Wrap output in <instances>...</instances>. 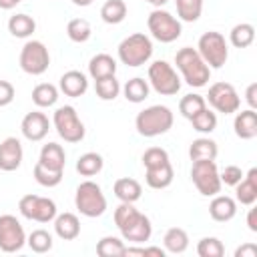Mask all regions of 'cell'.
Masks as SVG:
<instances>
[{"mask_svg":"<svg viewBox=\"0 0 257 257\" xmlns=\"http://www.w3.org/2000/svg\"><path fill=\"white\" fill-rule=\"evenodd\" d=\"M163 245L167 253H175V255L185 253L189 247V235L181 227H171L163 237Z\"/></svg>","mask_w":257,"mask_h":257,"instance_id":"4316f807","label":"cell"},{"mask_svg":"<svg viewBox=\"0 0 257 257\" xmlns=\"http://www.w3.org/2000/svg\"><path fill=\"white\" fill-rule=\"evenodd\" d=\"M139 215V211L135 209V205L133 203H120L116 209H114V215H112V219H114V225L118 227V231L120 229H124L135 217Z\"/></svg>","mask_w":257,"mask_h":257,"instance_id":"7bdbcfd3","label":"cell"},{"mask_svg":"<svg viewBox=\"0 0 257 257\" xmlns=\"http://www.w3.org/2000/svg\"><path fill=\"white\" fill-rule=\"evenodd\" d=\"M60 90L66 94V96H72V98H78L82 96L86 90H88V78L84 72L80 70H68L60 76V82H58Z\"/></svg>","mask_w":257,"mask_h":257,"instance_id":"d6986e66","label":"cell"},{"mask_svg":"<svg viewBox=\"0 0 257 257\" xmlns=\"http://www.w3.org/2000/svg\"><path fill=\"white\" fill-rule=\"evenodd\" d=\"M120 235H122L124 241H131V243H135V245H141V243L149 241L151 235H153L151 219H149L145 213L139 211V215H137L124 229H120Z\"/></svg>","mask_w":257,"mask_h":257,"instance_id":"2e32d148","label":"cell"},{"mask_svg":"<svg viewBox=\"0 0 257 257\" xmlns=\"http://www.w3.org/2000/svg\"><path fill=\"white\" fill-rule=\"evenodd\" d=\"M102 167H104L102 157L98 153H92V151L80 155L78 161H76V171L82 177H94V175H98L102 171Z\"/></svg>","mask_w":257,"mask_h":257,"instance_id":"1f68e13d","label":"cell"},{"mask_svg":"<svg viewBox=\"0 0 257 257\" xmlns=\"http://www.w3.org/2000/svg\"><path fill=\"white\" fill-rule=\"evenodd\" d=\"M197 52L201 54V58L207 62L209 68H221L229 58L227 40L221 32H215V30L201 34L199 44H197Z\"/></svg>","mask_w":257,"mask_h":257,"instance_id":"52a82bcc","label":"cell"},{"mask_svg":"<svg viewBox=\"0 0 257 257\" xmlns=\"http://www.w3.org/2000/svg\"><path fill=\"white\" fill-rule=\"evenodd\" d=\"M20 68L30 76H40L50 66V52L44 42L28 40L20 50Z\"/></svg>","mask_w":257,"mask_h":257,"instance_id":"30bf717a","label":"cell"},{"mask_svg":"<svg viewBox=\"0 0 257 257\" xmlns=\"http://www.w3.org/2000/svg\"><path fill=\"white\" fill-rule=\"evenodd\" d=\"M147 26H149V32L155 40L163 42V44H169V42H175L181 32H183V26H181V20L175 18L171 12L167 10H161V8H155L149 18H147Z\"/></svg>","mask_w":257,"mask_h":257,"instance_id":"5b68a950","label":"cell"},{"mask_svg":"<svg viewBox=\"0 0 257 257\" xmlns=\"http://www.w3.org/2000/svg\"><path fill=\"white\" fill-rule=\"evenodd\" d=\"M74 205H76L80 215H84L88 219H94V217H100L106 211V197H104V193H102L98 183L82 181L76 187Z\"/></svg>","mask_w":257,"mask_h":257,"instance_id":"277c9868","label":"cell"},{"mask_svg":"<svg viewBox=\"0 0 257 257\" xmlns=\"http://www.w3.org/2000/svg\"><path fill=\"white\" fill-rule=\"evenodd\" d=\"M52 122H54V128L58 133V137L66 143H80L84 139V124L82 120L78 118V112L74 106L70 104H64V106H58L52 114Z\"/></svg>","mask_w":257,"mask_h":257,"instance_id":"8992f818","label":"cell"},{"mask_svg":"<svg viewBox=\"0 0 257 257\" xmlns=\"http://www.w3.org/2000/svg\"><path fill=\"white\" fill-rule=\"evenodd\" d=\"M189 120H191L193 128L199 131V133H203V135H209V133H213L217 128V114L213 110H209L207 106L201 112H197L195 116H191Z\"/></svg>","mask_w":257,"mask_h":257,"instance_id":"f35d334b","label":"cell"},{"mask_svg":"<svg viewBox=\"0 0 257 257\" xmlns=\"http://www.w3.org/2000/svg\"><path fill=\"white\" fill-rule=\"evenodd\" d=\"M173 112L169 106L165 104H153V106H147L145 110H141L135 118V126H137V133L141 137H147V139H153V137H159V135H165L171 131L173 126Z\"/></svg>","mask_w":257,"mask_h":257,"instance_id":"7a4b0ae2","label":"cell"},{"mask_svg":"<svg viewBox=\"0 0 257 257\" xmlns=\"http://www.w3.org/2000/svg\"><path fill=\"white\" fill-rule=\"evenodd\" d=\"M149 92H151L149 80H145V78H141V76H135V78L126 80L124 86H122L124 98H126L128 102H135V104H139V102H143L145 98H149Z\"/></svg>","mask_w":257,"mask_h":257,"instance_id":"f1b7e54d","label":"cell"},{"mask_svg":"<svg viewBox=\"0 0 257 257\" xmlns=\"http://www.w3.org/2000/svg\"><path fill=\"white\" fill-rule=\"evenodd\" d=\"M175 64L181 70L183 80L189 86H193V88L205 86L209 82V78H211V68L201 58V54L197 52V48H191V46L179 48L177 54H175Z\"/></svg>","mask_w":257,"mask_h":257,"instance_id":"6da1fadb","label":"cell"},{"mask_svg":"<svg viewBox=\"0 0 257 257\" xmlns=\"http://www.w3.org/2000/svg\"><path fill=\"white\" fill-rule=\"evenodd\" d=\"M100 18L106 24H120L126 18V4L124 0H106L100 8Z\"/></svg>","mask_w":257,"mask_h":257,"instance_id":"d6a6232c","label":"cell"},{"mask_svg":"<svg viewBox=\"0 0 257 257\" xmlns=\"http://www.w3.org/2000/svg\"><path fill=\"white\" fill-rule=\"evenodd\" d=\"M124 247L126 245H124L122 239L106 235L96 243V255L98 257H122L124 255Z\"/></svg>","mask_w":257,"mask_h":257,"instance_id":"e575fe53","label":"cell"},{"mask_svg":"<svg viewBox=\"0 0 257 257\" xmlns=\"http://www.w3.org/2000/svg\"><path fill=\"white\" fill-rule=\"evenodd\" d=\"M112 193L120 203H137L143 195V187L137 179L131 177H120L112 185Z\"/></svg>","mask_w":257,"mask_h":257,"instance_id":"603a6c76","label":"cell"},{"mask_svg":"<svg viewBox=\"0 0 257 257\" xmlns=\"http://www.w3.org/2000/svg\"><path fill=\"white\" fill-rule=\"evenodd\" d=\"M26 245L34 251V253H48L52 249V235L46 229H34L28 237H26Z\"/></svg>","mask_w":257,"mask_h":257,"instance_id":"ab89813d","label":"cell"},{"mask_svg":"<svg viewBox=\"0 0 257 257\" xmlns=\"http://www.w3.org/2000/svg\"><path fill=\"white\" fill-rule=\"evenodd\" d=\"M191 181L203 197H213L221 193V177L215 161H193L191 165Z\"/></svg>","mask_w":257,"mask_h":257,"instance_id":"9c48e42d","label":"cell"},{"mask_svg":"<svg viewBox=\"0 0 257 257\" xmlns=\"http://www.w3.org/2000/svg\"><path fill=\"white\" fill-rule=\"evenodd\" d=\"M149 86L163 96H173L181 90V76L167 60H155L149 66Z\"/></svg>","mask_w":257,"mask_h":257,"instance_id":"ba28073f","label":"cell"},{"mask_svg":"<svg viewBox=\"0 0 257 257\" xmlns=\"http://www.w3.org/2000/svg\"><path fill=\"white\" fill-rule=\"evenodd\" d=\"M14 100V86L8 80H0V106H8Z\"/></svg>","mask_w":257,"mask_h":257,"instance_id":"bcb514c9","label":"cell"},{"mask_svg":"<svg viewBox=\"0 0 257 257\" xmlns=\"http://www.w3.org/2000/svg\"><path fill=\"white\" fill-rule=\"evenodd\" d=\"M38 163L50 171H64L66 167V153L58 143H48L40 149Z\"/></svg>","mask_w":257,"mask_h":257,"instance_id":"ffe728a7","label":"cell"},{"mask_svg":"<svg viewBox=\"0 0 257 257\" xmlns=\"http://www.w3.org/2000/svg\"><path fill=\"white\" fill-rule=\"evenodd\" d=\"M245 100L249 102V108H257V82H251L245 90Z\"/></svg>","mask_w":257,"mask_h":257,"instance_id":"c3c4849f","label":"cell"},{"mask_svg":"<svg viewBox=\"0 0 257 257\" xmlns=\"http://www.w3.org/2000/svg\"><path fill=\"white\" fill-rule=\"evenodd\" d=\"M235 257H257V245L255 243H243L241 247H237Z\"/></svg>","mask_w":257,"mask_h":257,"instance_id":"7dc6e473","label":"cell"},{"mask_svg":"<svg viewBox=\"0 0 257 257\" xmlns=\"http://www.w3.org/2000/svg\"><path fill=\"white\" fill-rule=\"evenodd\" d=\"M133 255L145 257V247H124V255L122 257H133Z\"/></svg>","mask_w":257,"mask_h":257,"instance_id":"816d5d0a","label":"cell"},{"mask_svg":"<svg viewBox=\"0 0 257 257\" xmlns=\"http://www.w3.org/2000/svg\"><path fill=\"white\" fill-rule=\"evenodd\" d=\"M255 40V28L253 24L249 22H241V24H235L229 32V42L235 46V48H247L251 46Z\"/></svg>","mask_w":257,"mask_h":257,"instance_id":"4dcf8cb0","label":"cell"},{"mask_svg":"<svg viewBox=\"0 0 257 257\" xmlns=\"http://www.w3.org/2000/svg\"><path fill=\"white\" fill-rule=\"evenodd\" d=\"M217 112L233 114L241 106V96L237 94L235 86L229 82H215L209 86V94L205 98Z\"/></svg>","mask_w":257,"mask_h":257,"instance_id":"7c38bea8","label":"cell"},{"mask_svg":"<svg viewBox=\"0 0 257 257\" xmlns=\"http://www.w3.org/2000/svg\"><path fill=\"white\" fill-rule=\"evenodd\" d=\"M217 143L209 137H199L189 147V159L191 161H215L217 159Z\"/></svg>","mask_w":257,"mask_h":257,"instance_id":"484cf974","label":"cell"},{"mask_svg":"<svg viewBox=\"0 0 257 257\" xmlns=\"http://www.w3.org/2000/svg\"><path fill=\"white\" fill-rule=\"evenodd\" d=\"M247 227H249V231H253V233H257V209L251 205V209L247 211Z\"/></svg>","mask_w":257,"mask_h":257,"instance_id":"681fc988","label":"cell"},{"mask_svg":"<svg viewBox=\"0 0 257 257\" xmlns=\"http://www.w3.org/2000/svg\"><path fill=\"white\" fill-rule=\"evenodd\" d=\"M243 171H241V167H237V165H227L221 173H219V177H221V183H225V185H229V187H235L241 179H243Z\"/></svg>","mask_w":257,"mask_h":257,"instance_id":"f6af8a7d","label":"cell"},{"mask_svg":"<svg viewBox=\"0 0 257 257\" xmlns=\"http://www.w3.org/2000/svg\"><path fill=\"white\" fill-rule=\"evenodd\" d=\"M203 4H205V0H175L179 20L197 22L203 14Z\"/></svg>","mask_w":257,"mask_h":257,"instance_id":"836d02e7","label":"cell"},{"mask_svg":"<svg viewBox=\"0 0 257 257\" xmlns=\"http://www.w3.org/2000/svg\"><path fill=\"white\" fill-rule=\"evenodd\" d=\"M118 60L131 68H137V66H143L151 60L153 56V42L147 34L143 32H135L126 38L120 40L118 48Z\"/></svg>","mask_w":257,"mask_h":257,"instance_id":"3957f363","label":"cell"},{"mask_svg":"<svg viewBox=\"0 0 257 257\" xmlns=\"http://www.w3.org/2000/svg\"><path fill=\"white\" fill-rule=\"evenodd\" d=\"M205 106H207L205 96H201V94H197V92L185 94V96L181 98V102H179V110H181V114H183L185 118L195 116V114H197V112H201Z\"/></svg>","mask_w":257,"mask_h":257,"instance_id":"74e56055","label":"cell"},{"mask_svg":"<svg viewBox=\"0 0 257 257\" xmlns=\"http://www.w3.org/2000/svg\"><path fill=\"white\" fill-rule=\"evenodd\" d=\"M72 4H74V6H82V8H84V6H90V4H92V0H72Z\"/></svg>","mask_w":257,"mask_h":257,"instance_id":"11a10c76","label":"cell"},{"mask_svg":"<svg viewBox=\"0 0 257 257\" xmlns=\"http://www.w3.org/2000/svg\"><path fill=\"white\" fill-rule=\"evenodd\" d=\"M20 2H22V0H0V8H2V10H12V8H16Z\"/></svg>","mask_w":257,"mask_h":257,"instance_id":"f5cc1de1","label":"cell"},{"mask_svg":"<svg viewBox=\"0 0 257 257\" xmlns=\"http://www.w3.org/2000/svg\"><path fill=\"white\" fill-rule=\"evenodd\" d=\"M58 100V88L50 82H40L32 88V102L40 108H48L54 106Z\"/></svg>","mask_w":257,"mask_h":257,"instance_id":"f546056e","label":"cell"},{"mask_svg":"<svg viewBox=\"0 0 257 257\" xmlns=\"http://www.w3.org/2000/svg\"><path fill=\"white\" fill-rule=\"evenodd\" d=\"M20 131L24 135V139L32 141V143H38L42 141L48 131H50V122H48V116L44 112H38V110H32L28 112L22 122H20Z\"/></svg>","mask_w":257,"mask_h":257,"instance_id":"5bb4252c","label":"cell"},{"mask_svg":"<svg viewBox=\"0 0 257 257\" xmlns=\"http://www.w3.org/2000/svg\"><path fill=\"white\" fill-rule=\"evenodd\" d=\"M149 255L165 257V255H167V251H165V247H145V257H149Z\"/></svg>","mask_w":257,"mask_h":257,"instance_id":"f907efd6","label":"cell"},{"mask_svg":"<svg viewBox=\"0 0 257 257\" xmlns=\"http://www.w3.org/2000/svg\"><path fill=\"white\" fill-rule=\"evenodd\" d=\"M26 245V233L14 215H0V251L16 253Z\"/></svg>","mask_w":257,"mask_h":257,"instance_id":"4fadbf2b","label":"cell"},{"mask_svg":"<svg viewBox=\"0 0 257 257\" xmlns=\"http://www.w3.org/2000/svg\"><path fill=\"white\" fill-rule=\"evenodd\" d=\"M92 34V28H90V22L86 18H72L68 24H66V36L72 40V42H86Z\"/></svg>","mask_w":257,"mask_h":257,"instance_id":"d590c367","label":"cell"},{"mask_svg":"<svg viewBox=\"0 0 257 257\" xmlns=\"http://www.w3.org/2000/svg\"><path fill=\"white\" fill-rule=\"evenodd\" d=\"M197 255L199 257H223L225 245L217 237H203L197 243Z\"/></svg>","mask_w":257,"mask_h":257,"instance_id":"b9f144b4","label":"cell"},{"mask_svg":"<svg viewBox=\"0 0 257 257\" xmlns=\"http://www.w3.org/2000/svg\"><path fill=\"white\" fill-rule=\"evenodd\" d=\"M233 128H235V135L243 141L255 139L257 137V112L253 108L237 112L233 120Z\"/></svg>","mask_w":257,"mask_h":257,"instance_id":"44dd1931","label":"cell"},{"mask_svg":"<svg viewBox=\"0 0 257 257\" xmlns=\"http://www.w3.org/2000/svg\"><path fill=\"white\" fill-rule=\"evenodd\" d=\"M94 92L100 100H114L120 92V84L116 80V76H104V78H98L94 80Z\"/></svg>","mask_w":257,"mask_h":257,"instance_id":"8d00e7d4","label":"cell"},{"mask_svg":"<svg viewBox=\"0 0 257 257\" xmlns=\"http://www.w3.org/2000/svg\"><path fill=\"white\" fill-rule=\"evenodd\" d=\"M235 201L251 207L257 201V169H249L247 175H243V179L235 185Z\"/></svg>","mask_w":257,"mask_h":257,"instance_id":"e0dca14e","label":"cell"},{"mask_svg":"<svg viewBox=\"0 0 257 257\" xmlns=\"http://www.w3.org/2000/svg\"><path fill=\"white\" fill-rule=\"evenodd\" d=\"M209 215L213 221L227 223L237 215V201L227 195H213V201L209 203Z\"/></svg>","mask_w":257,"mask_h":257,"instance_id":"ac0fdd59","label":"cell"},{"mask_svg":"<svg viewBox=\"0 0 257 257\" xmlns=\"http://www.w3.org/2000/svg\"><path fill=\"white\" fill-rule=\"evenodd\" d=\"M32 175H34V181H36L38 185H42V187H48V189H50V187L60 185L64 171H50V169L42 167L40 163H36V165H34Z\"/></svg>","mask_w":257,"mask_h":257,"instance_id":"60d3db41","label":"cell"},{"mask_svg":"<svg viewBox=\"0 0 257 257\" xmlns=\"http://www.w3.org/2000/svg\"><path fill=\"white\" fill-rule=\"evenodd\" d=\"M22 143L16 137H6L0 143V171L12 173L22 165Z\"/></svg>","mask_w":257,"mask_h":257,"instance_id":"9a60e30c","label":"cell"},{"mask_svg":"<svg viewBox=\"0 0 257 257\" xmlns=\"http://www.w3.org/2000/svg\"><path fill=\"white\" fill-rule=\"evenodd\" d=\"M173 177H175V171H173V165L171 161L169 163H163V165H157V167H149L145 169V181L151 189H167L171 183H173Z\"/></svg>","mask_w":257,"mask_h":257,"instance_id":"7402d4cb","label":"cell"},{"mask_svg":"<svg viewBox=\"0 0 257 257\" xmlns=\"http://www.w3.org/2000/svg\"><path fill=\"white\" fill-rule=\"evenodd\" d=\"M88 74H90L92 80H98V78H104V76H112V74H116V60L106 52L94 54L88 60Z\"/></svg>","mask_w":257,"mask_h":257,"instance_id":"d4e9b609","label":"cell"},{"mask_svg":"<svg viewBox=\"0 0 257 257\" xmlns=\"http://www.w3.org/2000/svg\"><path fill=\"white\" fill-rule=\"evenodd\" d=\"M169 161H171L169 159V153L165 149H161V147H151V149H147L143 153V165H145V169L157 167V165H163V163H169Z\"/></svg>","mask_w":257,"mask_h":257,"instance_id":"ee69618b","label":"cell"},{"mask_svg":"<svg viewBox=\"0 0 257 257\" xmlns=\"http://www.w3.org/2000/svg\"><path fill=\"white\" fill-rule=\"evenodd\" d=\"M34 30H36V20L24 12L14 14L8 20V32L16 38H28V36H32Z\"/></svg>","mask_w":257,"mask_h":257,"instance_id":"83f0119b","label":"cell"},{"mask_svg":"<svg viewBox=\"0 0 257 257\" xmlns=\"http://www.w3.org/2000/svg\"><path fill=\"white\" fill-rule=\"evenodd\" d=\"M18 211L24 219L28 221H36V223H50L54 221V217L58 215L56 203L48 197H40V195H24L18 201Z\"/></svg>","mask_w":257,"mask_h":257,"instance_id":"8fae6325","label":"cell"},{"mask_svg":"<svg viewBox=\"0 0 257 257\" xmlns=\"http://www.w3.org/2000/svg\"><path fill=\"white\" fill-rule=\"evenodd\" d=\"M145 2H149V4H153L155 8H161V6H165L169 0H145Z\"/></svg>","mask_w":257,"mask_h":257,"instance_id":"db71d44e","label":"cell"},{"mask_svg":"<svg viewBox=\"0 0 257 257\" xmlns=\"http://www.w3.org/2000/svg\"><path fill=\"white\" fill-rule=\"evenodd\" d=\"M54 233L62 241H72L80 235V221L74 213H60L54 217Z\"/></svg>","mask_w":257,"mask_h":257,"instance_id":"cb8c5ba5","label":"cell"}]
</instances>
